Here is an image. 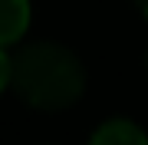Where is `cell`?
Listing matches in <instances>:
<instances>
[{
  "label": "cell",
  "mask_w": 148,
  "mask_h": 145,
  "mask_svg": "<svg viewBox=\"0 0 148 145\" xmlns=\"http://www.w3.org/2000/svg\"><path fill=\"white\" fill-rule=\"evenodd\" d=\"M10 82L33 109H69L86 89L82 63L59 43H33L13 56Z\"/></svg>",
  "instance_id": "6da1fadb"
},
{
  "label": "cell",
  "mask_w": 148,
  "mask_h": 145,
  "mask_svg": "<svg viewBox=\"0 0 148 145\" xmlns=\"http://www.w3.org/2000/svg\"><path fill=\"white\" fill-rule=\"evenodd\" d=\"M30 3L27 0H0V46H10L27 33Z\"/></svg>",
  "instance_id": "7a4b0ae2"
},
{
  "label": "cell",
  "mask_w": 148,
  "mask_h": 145,
  "mask_svg": "<svg viewBox=\"0 0 148 145\" xmlns=\"http://www.w3.org/2000/svg\"><path fill=\"white\" fill-rule=\"evenodd\" d=\"M89 145H148V135L128 119H112L95 129Z\"/></svg>",
  "instance_id": "3957f363"
},
{
  "label": "cell",
  "mask_w": 148,
  "mask_h": 145,
  "mask_svg": "<svg viewBox=\"0 0 148 145\" xmlns=\"http://www.w3.org/2000/svg\"><path fill=\"white\" fill-rule=\"evenodd\" d=\"M10 73H13V59L3 53V46H0V89L10 82Z\"/></svg>",
  "instance_id": "277c9868"
},
{
  "label": "cell",
  "mask_w": 148,
  "mask_h": 145,
  "mask_svg": "<svg viewBox=\"0 0 148 145\" xmlns=\"http://www.w3.org/2000/svg\"><path fill=\"white\" fill-rule=\"evenodd\" d=\"M135 3H138V7H142V13L148 16V0H135Z\"/></svg>",
  "instance_id": "5b68a950"
}]
</instances>
